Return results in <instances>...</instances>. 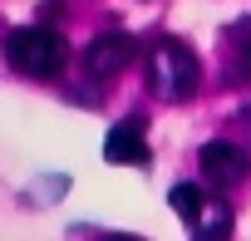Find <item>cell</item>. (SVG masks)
Returning a JSON list of instances; mask_svg holds the SVG:
<instances>
[{
	"label": "cell",
	"mask_w": 251,
	"mask_h": 241,
	"mask_svg": "<svg viewBox=\"0 0 251 241\" xmlns=\"http://www.w3.org/2000/svg\"><path fill=\"white\" fill-rule=\"evenodd\" d=\"M0 54H5V64L25 79H59L69 69V45L59 30L50 25H25V30H10L5 45H0Z\"/></svg>",
	"instance_id": "cell-1"
},
{
	"label": "cell",
	"mask_w": 251,
	"mask_h": 241,
	"mask_svg": "<svg viewBox=\"0 0 251 241\" xmlns=\"http://www.w3.org/2000/svg\"><path fill=\"white\" fill-rule=\"evenodd\" d=\"M202 84V64L182 40H158L148 49V89L163 103H187Z\"/></svg>",
	"instance_id": "cell-2"
},
{
	"label": "cell",
	"mask_w": 251,
	"mask_h": 241,
	"mask_svg": "<svg viewBox=\"0 0 251 241\" xmlns=\"http://www.w3.org/2000/svg\"><path fill=\"white\" fill-rule=\"evenodd\" d=\"M168 202H173V212L187 221L192 236H202V241H212V236H231V207L217 202V197H207L202 187L182 182V187L168 192Z\"/></svg>",
	"instance_id": "cell-3"
},
{
	"label": "cell",
	"mask_w": 251,
	"mask_h": 241,
	"mask_svg": "<svg viewBox=\"0 0 251 241\" xmlns=\"http://www.w3.org/2000/svg\"><path fill=\"white\" fill-rule=\"evenodd\" d=\"M197 168H202V177H207L212 187H236V182L251 177V158H246V148H236V143H226V138L202 143Z\"/></svg>",
	"instance_id": "cell-4"
},
{
	"label": "cell",
	"mask_w": 251,
	"mask_h": 241,
	"mask_svg": "<svg viewBox=\"0 0 251 241\" xmlns=\"http://www.w3.org/2000/svg\"><path fill=\"white\" fill-rule=\"evenodd\" d=\"M133 59H138V40H133V35H123V30L94 35L89 49H84V69H89L94 79H113V74L128 69Z\"/></svg>",
	"instance_id": "cell-5"
},
{
	"label": "cell",
	"mask_w": 251,
	"mask_h": 241,
	"mask_svg": "<svg viewBox=\"0 0 251 241\" xmlns=\"http://www.w3.org/2000/svg\"><path fill=\"white\" fill-rule=\"evenodd\" d=\"M103 158H108V163H123V168H148L153 153H148L143 118H123V123H113L108 138H103Z\"/></svg>",
	"instance_id": "cell-6"
},
{
	"label": "cell",
	"mask_w": 251,
	"mask_h": 241,
	"mask_svg": "<svg viewBox=\"0 0 251 241\" xmlns=\"http://www.w3.org/2000/svg\"><path fill=\"white\" fill-rule=\"evenodd\" d=\"M226 49H231L226 84H246L251 79V15H241V20L226 25Z\"/></svg>",
	"instance_id": "cell-7"
},
{
	"label": "cell",
	"mask_w": 251,
	"mask_h": 241,
	"mask_svg": "<svg viewBox=\"0 0 251 241\" xmlns=\"http://www.w3.org/2000/svg\"><path fill=\"white\" fill-rule=\"evenodd\" d=\"M241 123H246V128H251V98H246V108H241Z\"/></svg>",
	"instance_id": "cell-8"
}]
</instances>
